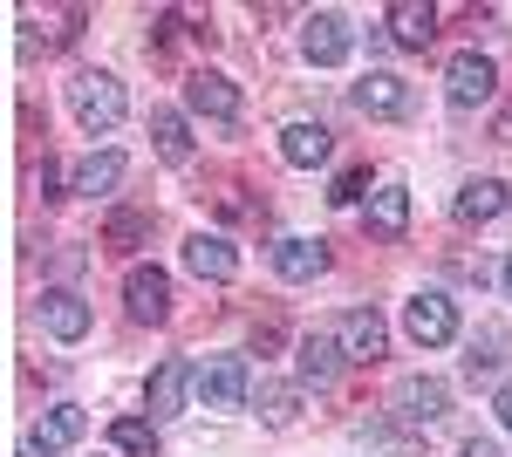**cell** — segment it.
I'll return each mask as SVG.
<instances>
[{"instance_id":"15","label":"cell","mask_w":512,"mask_h":457,"mask_svg":"<svg viewBox=\"0 0 512 457\" xmlns=\"http://www.w3.org/2000/svg\"><path fill=\"white\" fill-rule=\"evenodd\" d=\"M328 151H335V137H328L321 123H287V130H280V157H287L294 171H315V164H328Z\"/></svg>"},{"instance_id":"24","label":"cell","mask_w":512,"mask_h":457,"mask_svg":"<svg viewBox=\"0 0 512 457\" xmlns=\"http://www.w3.org/2000/svg\"><path fill=\"white\" fill-rule=\"evenodd\" d=\"M110 444H117L123 457H151V451H158V430H151L144 417H117V423H110Z\"/></svg>"},{"instance_id":"3","label":"cell","mask_w":512,"mask_h":457,"mask_svg":"<svg viewBox=\"0 0 512 457\" xmlns=\"http://www.w3.org/2000/svg\"><path fill=\"white\" fill-rule=\"evenodd\" d=\"M192 389L205 396V410H239V403H246V389H253V376H246V362H239V355H212V362H198Z\"/></svg>"},{"instance_id":"23","label":"cell","mask_w":512,"mask_h":457,"mask_svg":"<svg viewBox=\"0 0 512 457\" xmlns=\"http://www.w3.org/2000/svg\"><path fill=\"white\" fill-rule=\"evenodd\" d=\"M144 239H151V219H144V212H117V219L103 226V246H110V253H137Z\"/></svg>"},{"instance_id":"19","label":"cell","mask_w":512,"mask_h":457,"mask_svg":"<svg viewBox=\"0 0 512 457\" xmlns=\"http://www.w3.org/2000/svg\"><path fill=\"white\" fill-rule=\"evenodd\" d=\"M117 178H123V157L103 151V157H82L76 171H69V191L76 198H103V191H117Z\"/></svg>"},{"instance_id":"17","label":"cell","mask_w":512,"mask_h":457,"mask_svg":"<svg viewBox=\"0 0 512 457\" xmlns=\"http://www.w3.org/2000/svg\"><path fill=\"white\" fill-rule=\"evenodd\" d=\"M451 212H458V226H485V219H499V212H506V185H499V178H472V185L458 191V205H451Z\"/></svg>"},{"instance_id":"25","label":"cell","mask_w":512,"mask_h":457,"mask_svg":"<svg viewBox=\"0 0 512 457\" xmlns=\"http://www.w3.org/2000/svg\"><path fill=\"white\" fill-rule=\"evenodd\" d=\"M301 410V389H287V382H260V417L267 423H294Z\"/></svg>"},{"instance_id":"27","label":"cell","mask_w":512,"mask_h":457,"mask_svg":"<svg viewBox=\"0 0 512 457\" xmlns=\"http://www.w3.org/2000/svg\"><path fill=\"white\" fill-rule=\"evenodd\" d=\"M492 410H499V423H506V430H512V382H506V389H499V396H492Z\"/></svg>"},{"instance_id":"10","label":"cell","mask_w":512,"mask_h":457,"mask_svg":"<svg viewBox=\"0 0 512 457\" xmlns=\"http://www.w3.org/2000/svg\"><path fill=\"white\" fill-rule=\"evenodd\" d=\"M355 110L362 116H410V82L390 76V69H369L355 82Z\"/></svg>"},{"instance_id":"8","label":"cell","mask_w":512,"mask_h":457,"mask_svg":"<svg viewBox=\"0 0 512 457\" xmlns=\"http://www.w3.org/2000/svg\"><path fill=\"white\" fill-rule=\"evenodd\" d=\"M192 362H178V355H171V362H158V369H151V382H144V403H151V417H178V410H185V396H192Z\"/></svg>"},{"instance_id":"18","label":"cell","mask_w":512,"mask_h":457,"mask_svg":"<svg viewBox=\"0 0 512 457\" xmlns=\"http://www.w3.org/2000/svg\"><path fill=\"white\" fill-rule=\"evenodd\" d=\"M274 267H280V280H315V273L328 267V246H321V239H280Z\"/></svg>"},{"instance_id":"14","label":"cell","mask_w":512,"mask_h":457,"mask_svg":"<svg viewBox=\"0 0 512 457\" xmlns=\"http://www.w3.org/2000/svg\"><path fill=\"white\" fill-rule=\"evenodd\" d=\"M403 232H410V191L376 185L369 191V239H403Z\"/></svg>"},{"instance_id":"30","label":"cell","mask_w":512,"mask_h":457,"mask_svg":"<svg viewBox=\"0 0 512 457\" xmlns=\"http://www.w3.org/2000/svg\"><path fill=\"white\" fill-rule=\"evenodd\" d=\"M499 280H506V301H512V260H506V273H499Z\"/></svg>"},{"instance_id":"13","label":"cell","mask_w":512,"mask_h":457,"mask_svg":"<svg viewBox=\"0 0 512 457\" xmlns=\"http://www.w3.org/2000/svg\"><path fill=\"white\" fill-rule=\"evenodd\" d=\"M41 328H48L55 342H82V335H89V301H82V294H62V287L41 294Z\"/></svg>"},{"instance_id":"31","label":"cell","mask_w":512,"mask_h":457,"mask_svg":"<svg viewBox=\"0 0 512 457\" xmlns=\"http://www.w3.org/2000/svg\"><path fill=\"white\" fill-rule=\"evenodd\" d=\"M21 457H48V451H35V444H21Z\"/></svg>"},{"instance_id":"7","label":"cell","mask_w":512,"mask_h":457,"mask_svg":"<svg viewBox=\"0 0 512 457\" xmlns=\"http://www.w3.org/2000/svg\"><path fill=\"white\" fill-rule=\"evenodd\" d=\"M335 342H342V355H349V362H383V348H390V328H383V314H376V307H349Z\"/></svg>"},{"instance_id":"22","label":"cell","mask_w":512,"mask_h":457,"mask_svg":"<svg viewBox=\"0 0 512 457\" xmlns=\"http://www.w3.org/2000/svg\"><path fill=\"white\" fill-rule=\"evenodd\" d=\"M151 137H158V157H164V164H185V157H192V130H185V116H178V110H158V116H151Z\"/></svg>"},{"instance_id":"9","label":"cell","mask_w":512,"mask_h":457,"mask_svg":"<svg viewBox=\"0 0 512 457\" xmlns=\"http://www.w3.org/2000/svg\"><path fill=\"white\" fill-rule=\"evenodd\" d=\"M390 403H396V417H403V423H437L444 410H451V389H444L437 376H410V382H396Z\"/></svg>"},{"instance_id":"28","label":"cell","mask_w":512,"mask_h":457,"mask_svg":"<svg viewBox=\"0 0 512 457\" xmlns=\"http://www.w3.org/2000/svg\"><path fill=\"white\" fill-rule=\"evenodd\" d=\"M492 137H499V144L512 151V110H499V123H492Z\"/></svg>"},{"instance_id":"1","label":"cell","mask_w":512,"mask_h":457,"mask_svg":"<svg viewBox=\"0 0 512 457\" xmlns=\"http://www.w3.org/2000/svg\"><path fill=\"white\" fill-rule=\"evenodd\" d=\"M69 110H76V123L89 130V137H110L123 123V82L117 76H103V69H82L76 82H69Z\"/></svg>"},{"instance_id":"26","label":"cell","mask_w":512,"mask_h":457,"mask_svg":"<svg viewBox=\"0 0 512 457\" xmlns=\"http://www.w3.org/2000/svg\"><path fill=\"white\" fill-rule=\"evenodd\" d=\"M362 185H369V171H342L328 198H335V205H355V198H362Z\"/></svg>"},{"instance_id":"20","label":"cell","mask_w":512,"mask_h":457,"mask_svg":"<svg viewBox=\"0 0 512 457\" xmlns=\"http://www.w3.org/2000/svg\"><path fill=\"white\" fill-rule=\"evenodd\" d=\"M294 369H301V382H335V369H342V342H328V335H308V342L294 348Z\"/></svg>"},{"instance_id":"12","label":"cell","mask_w":512,"mask_h":457,"mask_svg":"<svg viewBox=\"0 0 512 457\" xmlns=\"http://www.w3.org/2000/svg\"><path fill=\"white\" fill-rule=\"evenodd\" d=\"M185 267H192L198 280H233L239 253H233V239H219V232H192V239H185Z\"/></svg>"},{"instance_id":"11","label":"cell","mask_w":512,"mask_h":457,"mask_svg":"<svg viewBox=\"0 0 512 457\" xmlns=\"http://www.w3.org/2000/svg\"><path fill=\"white\" fill-rule=\"evenodd\" d=\"M185 103H192L198 116H219V123H233V116H239V89L219 76V69H192V76H185Z\"/></svg>"},{"instance_id":"21","label":"cell","mask_w":512,"mask_h":457,"mask_svg":"<svg viewBox=\"0 0 512 457\" xmlns=\"http://www.w3.org/2000/svg\"><path fill=\"white\" fill-rule=\"evenodd\" d=\"M76 437H82V410H76V403H55V410L35 423V437H28V444H35V451H69Z\"/></svg>"},{"instance_id":"16","label":"cell","mask_w":512,"mask_h":457,"mask_svg":"<svg viewBox=\"0 0 512 457\" xmlns=\"http://www.w3.org/2000/svg\"><path fill=\"white\" fill-rule=\"evenodd\" d=\"M437 35V7L431 0H396L390 7V41L396 48H431Z\"/></svg>"},{"instance_id":"5","label":"cell","mask_w":512,"mask_h":457,"mask_svg":"<svg viewBox=\"0 0 512 457\" xmlns=\"http://www.w3.org/2000/svg\"><path fill=\"white\" fill-rule=\"evenodd\" d=\"M123 307H130V321H151V328H158L164 314H171V273L164 267H130Z\"/></svg>"},{"instance_id":"2","label":"cell","mask_w":512,"mask_h":457,"mask_svg":"<svg viewBox=\"0 0 512 457\" xmlns=\"http://www.w3.org/2000/svg\"><path fill=\"white\" fill-rule=\"evenodd\" d=\"M492 89H499V62L492 55H451V69H444V96H451V110H478V103H492Z\"/></svg>"},{"instance_id":"29","label":"cell","mask_w":512,"mask_h":457,"mask_svg":"<svg viewBox=\"0 0 512 457\" xmlns=\"http://www.w3.org/2000/svg\"><path fill=\"white\" fill-rule=\"evenodd\" d=\"M465 457H499V444H478V437H472V444H465Z\"/></svg>"},{"instance_id":"4","label":"cell","mask_w":512,"mask_h":457,"mask_svg":"<svg viewBox=\"0 0 512 457\" xmlns=\"http://www.w3.org/2000/svg\"><path fill=\"white\" fill-rule=\"evenodd\" d=\"M403 328H410L417 348H444L458 335V307H451V294H417V301L403 307Z\"/></svg>"},{"instance_id":"6","label":"cell","mask_w":512,"mask_h":457,"mask_svg":"<svg viewBox=\"0 0 512 457\" xmlns=\"http://www.w3.org/2000/svg\"><path fill=\"white\" fill-rule=\"evenodd\" d=\"M349 21L342 14H308L301 21V55L315 62V69H335V62H349Z\"/></svg>"}]
</instances>
